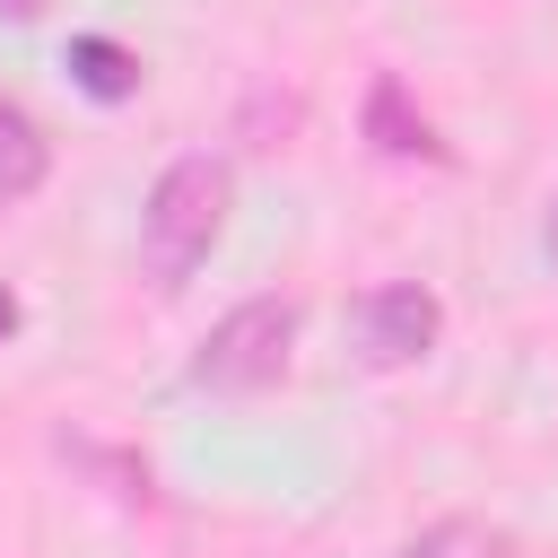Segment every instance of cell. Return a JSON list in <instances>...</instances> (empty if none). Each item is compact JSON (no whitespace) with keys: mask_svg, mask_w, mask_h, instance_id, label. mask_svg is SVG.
Instances as JSON below:
<instances>
[{"mask_svg":"<svg viewBox=\"0 0 558 558\" xmlns=\"http://www.w3.org/2000/svg\"><path fill=\"white\" fill-rule=\"evenodd\" d=\"M227 209H235L227 157H209V148L174 157V166L148 183V209H140V262H148V279H157V288H183V279L218 253Z\"/></svg>","mask_w":558,"mask_h":558,"instance_id":"1","label":"cell"},{"mask_svg":"<svg viewBox=\"0 0 558 558\" xmlns=\"http://www.w3.org/2000/svg\"><path fill=\"white\" fill-rule=\"evenodd\" d=\"M296 357V305L288 296H244L209 323L201 357H192V384L201 392H270Z\"/></svg>","mask_w":558,"mask_h":558,"instance_id":"2","label":"cell"},{"mask_svg":"<svg viewBox=\"0 0 558 558\" xmlns=\"http://www.w3.org/2000/svg\"><path fill=\"white\" fill-rule=\"evenodd\" d=\"M349 340H357V357H366L375 375L418 366V357L445 340V305H436V288H418V279H384V288H366V296L349 305Z\"/></svg>","mask_w":558,"mask_h":558,"instance_id":"3","label":"cell"},{"mask_svg":"<svg viewBox=\"0 0 558 558\" xmlns=\"http://www.w3.org/2000/svg\"><path fill=\"white\" fill-rule=\"evenodd\" d=\"M357 122H366V140H375L384 157H418V166H445V157H453V148L436 140V122L410 113V87H401L392 70L366 87V113H357Z\"/></svg>","mask_w":558,"mask_h":558,"instance_id":"4","label":"cell"},{"mask_svg":"<svg viewBox=\"0 0 558 558\" xmlns=\"http://www.w3.org/2000/svg\"><path fill=\"white\" fill-rule=\"evenodd\" d=\"M44 174H52V140H44V122L0 87V201L44 192Z\"/></svg>","mask_w":558,"mask_h":558,"instance_id":"5","label":"cell"},{"mask_svg":"<svg viewBox=\"0 0 558 558\" xmlns=\"http://www.w3.org/2000/svg\"><path fill=\"white\" fill-rule=\"evenodd\" d=\"M70 78L96 105H122V96H140V52L113 44V35H70Z\"/></svg>","mask_w":558,"mask_h":558,"instance_id":"6","label":"cell"},{"mask_svg":"<svg viewBox=\"0 0 558 558\" xmlns=\"http://www.w3.org/2000/svg\"><path fill=\"white\" fill-rule=\"evenodd\" d=\"M401 558H514V541H506L497 523H471V514H445V523H427V532H410V541H401Z\"/></svg>","mask_w":558,"mask_h":558,"instance_id":"7","label":"cell"},{"mask_svg":"<svg viewBox=\"0 0 558 558\" xmlns=\"http://www.w3.org/2000/svg\"><path fill=\"white\" fill-rule=\"evenodd\" d=\"M44 9H52V0H0V17H9V26H35Z\"/></svg>","mask_w":558,"mask_h":558,"instance_id":"8","label":"cell"},{"mask_svg":"<svg viewBox=\"0 0 558 558\" xmlns=\"http://www.w3.org/2000/svg\"><path fill=\"white\" fill-rule=\"evenodd\" d=\"M17 323H26V305H17V296H9V288H0V340H9V331H17Z\"/></svg>","mask_w":558,"mask_h":558,"instance_id":"9","label":"cell"},{"mask_svg":"<svg viewBox=\"0 0 558 558\" xmlns=\"http://www.w3.org/2000/svg\"><path fill=\"white\" fill-rule=\"evenodd\" d=\"M541 244H549V262H558V192H549V218H541Z\"/></svg>","mask_w":558,"mask_h":558,"instance_id":"10","label":"cell"}]
</instances>
